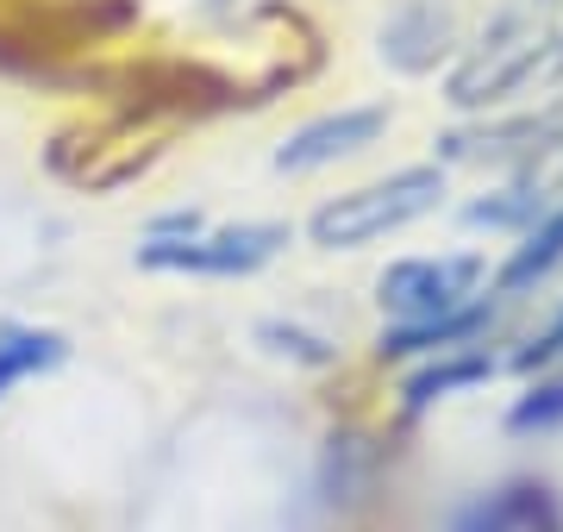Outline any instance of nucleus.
Returning <instances> with one entry per match:
<instances>
[{
    "label": "nucleus",
    "mask_w": 563,
    "mask_h": 532,
    "mask_svg": "<svg viewBox=\"0 0 563 532\" xmlns=\"http://www.w3.org/2000/svg\"><path fill=\"white\" fill-rule=\"evenodd\" d=\"M526 489H501L488 495V501H470V508L457 513V532H514L526 520Z\"/></svg>",
    "instance_id": "f8f14e48"
},
{
    "label": "nucleus",
    "mask_w": 563,
    "mask_h": 532,
    "mask_svg": "<svg viewBox=\"0 0 563 532\" xmlns=\"http://www.w3.org/2000/svg\"><path fill=\"white\" fill-rule=\"evenodd\" d=\"M444 195V169L439 164H413V169H395L383 182H363L351 195H332L325 207H313V245L320 251H357V245H376L388 232L426 220Z\"/></svg>",
    "instance_id": "f03ea898"
},
{
    "label": "nucleus",
    "mask_w": 563,
    "mask_h": 532,
    "mask_svg": "<svg viewBox=\"0 0 563 532\" xmlns=\"http://www.w3.org/2000/svg\"><path fill=\"white\" fill-rule=\"evenodd\" d=\"M551 63H558V69H563V32H558V51H551Z\"/></svg>",
    "instance_id": "4468645a"
},
{
    "label": "nucleus",
    "mask_w": 563,
    "mask_h": 532,
    "mask_svg": "<svg viewBox=\"0 0 563 532\" xmlns=\"http://www.w3.org/2000/svg\"><path fill=\"white\" fill-rule=\"evenodd\" d=\"M495 332V301L476 295L470 308L457 313H439V320H413V326H388L376 357L383 364H426V357H444V351H470V345H488Z\"/></svg>",
    "instance_id": "423d86ee"
},
{
    "label": "nucleus",
    "mask_w": 563,
    "mask_h": 532,
    "mask_svg": "<svg viewBox=\"0 0 563 532\" xmlns=\"http://www.w3.org/2000/svg\"><path fill=\"white\" fill-rule=\"evenodd\" d=\"M544 63H551V38L539 32V20L532 13H501L476 38V51L451 69V107L476 113V107L507 101V95H520L539 76Z\"/></svg>",
    "instance_id": "7ed1b4c3"
},
{
    "label": "nucleus",
    "mask_w": 563,
    "mask_h": 532,
    "mask_svg": "<svg viewBox=\"0 0 563 532\" xmlns=\"http://www.w3.org/2000/svg\"><path fill=\"white\" fill-rule=\"evenodd\" d=\"M383 125H388V107H339V113H320V120H307L276 151V169L282 176H313V169L339 164V157H357L363 144H376Z\"/></svg>",
    "instance_id": "39448f33"
},
{
    "label": "nucleus",
    "mask_w": 563,
    "mask_h": 532,
    "mask_svg": "<svg viewBox=\"0 0 563 532\" xmlns=\"http://www.w3.org/2000/svg\"><path fill=\"white\" fill-rule=\"evenodd\" d=\"M288 245V225L276 220H244V225H207L201 213H163L151 239L139 245V264L157 276H257L276 251Z\"/></svg>",
    "instance_id": "f257e3e1"
},
{
    "label": "nucleus",
    "mask_w": 563,
    "mask_h": 532,
    "mask_svg": "<svg viewBox=\"0 0 563 532\" xmlns=\"http://www.w3.org/2000/svg\"><path fill=\"white\" fill-rule=\"evenodd\" d=\"M495 357H488V345H470V351H444V357H426L413 376H407V413H426L432 401H451V395L476 389V383H488L495 376Z\"/></svg>",
    "instance_id": "0eeeda50"
},
{
    "label": "nucleus",
    "mask_w": 563,
    "mask_h": 532,
    "mask_svg": "<svg viewBox=\"0 0 563 532\" xmlns=\"http://www.w3.org/2000/svg\"><path fill=\"white\" fill-rule=\"evenodd\" d=\"M551 182H563V138H558V176H551Z\"/></svg>",
    "instance_id": "2eb2a0df"
},
{
    "label": "nucleus",
    "mask_w": 563,
    "mask_h": 532,
    "mask_svg": "<svg viewBox=\"0 0 563 532\" xmlns=\"http://www.w3.org/2000/svg\"><path fill=\"white\" fill-rule=\"evenodd\" d=\"M63 332H44V326H0V401L20 389V383H32V376H44V369L63 364Z\"/></svg>",
    "instance_id": "9d476101"
},
{
    "label": "nucleus",
    "mask_w": 563,
    "mask_h": 532,
    "mask_svg": "<svg viewBox=\"0 0 563 532\" xmlns=\"http://www.w3.org/2000/svg\"><path fill=\"white\" fill-rule=\"evenodd\" d=\"M551 426H563V369L539 376L520 395V408H514V432H551Z\"/></svg>",
    "instance_id": "9b49d317"
},
{
    "label": "nucleus",
    "mask_w": 563,
    "mask_h": 532,
    "mask_svg": "<svg viewBox=\"0 0 563 532\" xmlns=\"http://www.w3.org/2000/svg\"><path fill=\"white\" fill-rule=\"evenodd\" d=\"M558 264H563V201H551L539 220L520 232V245H514V257L501 264L495 288H501V295H532Z\"/></svg>",
    "instance_id": "6e6552de"
},
{
    "label": "nucleus",
    "mask_w": 563,
    "mask_h": 532,
    "mask_svg": "<svg viewBox=\"0 0 563 532\" xmlns=\"http://www.w3.org/2000/svg\"><path fill=\"white\" fill-rule=\"evenodd\" d=\"M444 44H451V20H444L439 7H407L395 13L383 32V57L395 69H432L444 57Z\"/></svg>",
    "instance_id": "1a4fd4ad"
},
{
    "label": "nucleus",
    "mask_w": 563,
    "mask_h": 532,
    "mask_svg": "<svg viewBox=\"0 0 563 532\" xmlns=\"http://www.w3.org/2000/svg\"><path fill=\"white\" fill-rule=\"evenodd\" d=\"M488 282V264L476 251H439V257H401L376 276V301H383L388 326H413V320H439V313L470 308Z\"/></svg>",
    "instance_id": "20e7f679"
},
{
    "label": "nucleus",
    "mask_w": 563,
    "mask_h": 532,
    "mask_svg": "<svg viewBox=\"0 0 563 532\" xmlns=\"http://www.w3.org/2000/svg\"><path fill=\"white\" fill-rule=\"evenodd\" d=\"M263 339H269L276 357H295V364H332V345L313 339V332H301V326H263Z\"/></svg>",
    "instance_id": "ddd939ff"
}]
</instances>
